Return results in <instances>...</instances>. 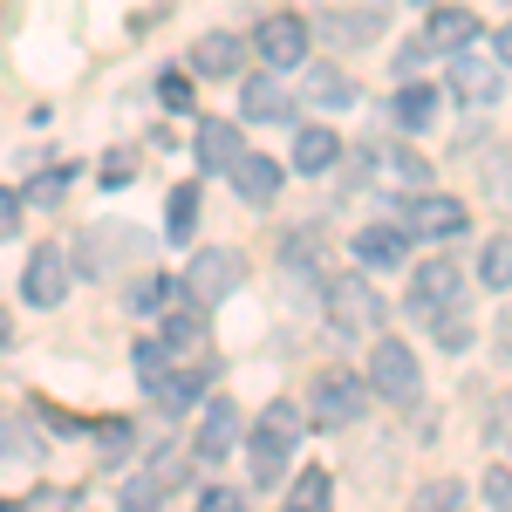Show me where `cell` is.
Returning <instances> with one entry per match:
<instances>
[{
    "label": "cell",
    "mask_w": 512,
    "mask_h": 512,
    "mask_svg": "<svg viewBox=\"0 0 512 512\" xmlns=\"http://www.w3.org/2000/svg\"><path fill=\"white\" fill-rule=\"evenodd\" d=\"M301 431H308V417L294 410V403H267L260 410V424H253V478L260 485H280L287 478V458H294V444H301Z\"/></svg>",
    "instance_id": "6da1fadb"
},
{
    "label": "cell",
    "mask_w": 512,
    "mask_h": 512,
    "mask_svg": "<svg viewBox=\"0 0 512 512\" xmlns=\"http://www.w3.org/2000/svg\"><path fill=\"white\" fill-rule=\"evenodd\" d=\"M239 280H246V260L233 246H198L192 267H185V294H192V308H219L239 294Z\"/></svg>",
    "instance_id": "7a4b0ae2"
},
{
    "label": "cell",
    "mask_w": 512,
    "mask_h": 512,
    "mask_svg": "<svg viewBox=\"0 0 512 512\" xmlns=\"http://www.w3.org/2000/svg\"><path fill=\"white\" fill-rule=\"evenodd\" d=\"M369 410V383L355 376V369H321L315 390H308V417L315 424H328V431H342V424H355Z\"/></svg>",
    "instance_id": "3957f363"
},
{
    "label": "cell",
    "mask_w": 512,
    "mask_h": 512,
    "mask_svg": "<svg viewBox=\"0 0 512 512\" xmlns=\"http://www.w3.org/2000/svg\"><path fill=\"white\" fill-rule=\"evenodd\" d=\"M328 321H335V335H376V328H383V301H376V287H369L362 274L328 280Z\"/></svg>",
    "instance_id": "277c9868"
},
{
    "label": "cell",
    "mask_w": 512,
    "mask_h": 512,
    "mask_svg": "<svg viewBox=\"0 0 512 512\" xmlns=\"http://www.w3.org/2000/svg\"><path fill=\"white\" fill-rule=\"evenodd\" d=\"M417 355L403 349L396 335H376V349H369V390L376 396H390V403H410L417 396Z\"/></svg>",
    "instance_id": "5b68a950"
},
{
    "label": "cell",
    "mask_w": 512,
    "mask_h": 512,
    "mask_svg": "<svg viewBox=\"0 0 512 512\" xmlns=\"http://www.w3.org/2000/svg\"><path fill=\"white\" fill-rule=\"evenodd\" d=\"M69 280H76L69 253H62V246H41L35 260L21 267V301H28V308H62V301H69Z\"/></svg>",
    "instance_id": "8992f818"
},
{
    "label": "cell",
    "mask_w": 512,
    "mask_h": 512,
    "mask_svg": "<svg viewBox=\"0 0 512 512\" xmlns=\"http://www.w3.org/2000/svg\"><path fill=\"white\" fill-rule=\"evenodd\" d=\"M308 35H315V28H308L301 14H267V21H260V62H267V69H301V62H308Z\"/></svg>",
    "instance_id": "52a82bcc"
},
{
    "label": "cell",
    "mask_w": 512,
    "mask_h": 512,
    "mask_svg": "<svg viewBox=\"0 0 512 512\" xmlns=\"http://www.w3.org/2000/svg\"><path fill=\"white\" fill-rule=\"evenodd\" d=\"M458 294H465L458 260H424V267L410 274V308H417V315H444V308H458Z\"/></svg>",
    "instance_id": "ba28073f"
},
{
    "label": "cell",
    "mask_w": 512,
    "mask_h": 512,
    "mask_svg": "<svg viewBox=\"0 0 512 512\" xmlns=\"http://www.w3.org/2000/svg\"><path fill=\"white\" fill-rule=\"evenodd\" d=\"M499 55H478V48H458L451 55V82H458V96L465 103H499Z\"/></svg>",
    "instance_id": "9c48e42d"
},
{
    "label": "cell",
    "mask_w": 512,
    "mask_h": 512,
    "mask_svg": "<svg viewBox=\"0 0 512 512\" xmlns=\"http://www.w3.org/2000/svg\"><path fill=\"white\" fill-rule=\"evenodd\" d=\"M465 219H472V212H465L458 198L417 192V198H410V219H403V226H410V233H424V239H451V233H465Z\"/></svg>",
    "instance_id": "30bf717a"
},
{
    "label": "cell",
    "mask_w": 512,
    "mask_h": 512,
    "mask_svg": "<svg viewBox=\"0 0 512 512\" xmlns=\"http://www.w3.org/2000/svg\"><path fill=\"white\" fill-rule=\"evenodd\" d=\"M403 253H410V226H362L355 233L362 274H390V267H403Z\"/></svg>",
    "instance_id": "8fae6325"
},
{
    "label": "cell",
    "mask_w": 512,
    "mask_h": 512,
    "mask_svg": "<svg viewBox=\"0 0 512 512\" xmlns=\"http://www.w3.org/2000/svg\"><path fill=\"white\" fill-rule=\"evenodd\" d=\"M233 437H239V410L233 403H226V396H212V403H205V417H198V465H219V458H226V451H233Z\"/></svg>",
    "instance_id": "7c38bea8"
},
{
    "label": "cell",
    "mask_w": 512,
    "mask_h": 512,
    "mask_svg": "<svg viewBox=\"0 0 512 512\" xmlns=\"http://www.w3.org/2000/svg\"><path fill=\"white\" fill-rule=\"evenodd\" d=\"M239 151H246V144H239V130H233L226 117H205V123H198V137H192L198 171H233Z\"/></svg>",
    "instance_id": "4fadbf2b"
},
{
    "label": "cell",
    "mask_w": 512,
    "mask_h": 512,
    "mask_svg": "<svg viewBox=\"0 0 512 512\" xmlns=\"http://www.w3.org/2000/svg\"><path fill=\"white\" fill-rule=\"evenodd\" d=\"M226 178H233V192L246 198V205H274L280 198V164L260 158V151H239V164L226 171Z\"/></svg>",
    "instance_id": "5bb4252c"
},
{
    "label": "cell",
    "mask_w": 512,
    "mask_h": 512,
    "mask_svg": "<svg viewBox=\"0 0 512 512\" xmlns=\"http://www.w3.org/2000/svg\"><path fill=\"white\" fill-rule=\"evenodd\" d=\"M239 110H246L253 123H287V117H294V96H287L274 76H246V89H239Z\"/></svg>",
    "instance_id": "9a60e30c"
},
{
    "label": "cell",
    "mask_w": 512,
    "mask_h": 512,
    "mask_svg": "<svg viewBox=\"0 0 512 512\" xmlns=\"http://www.w3.org/2000/svg\"><path fill=\"white\" fill-rule=\"evenodd\" d=\"M239 62H246V41L239 35H198L192 41V69L198 76H239Z\"/></svg>",
    "instance_id": "2e32d148"
},
{
    "label": "cell",
    "mask_w": 512,
    "mask_h": 512,
    "mask_svg": "<svg viewBox=\"0 0 512 512\" xmlns=\"http://www.w3.org/2000/svg\"><path fill=\"white\" fill-rule=\"evenodd\" d=\"M424 35L437 41V48H472V35H478V14L472 7H431V21H424Z\"/></svg>",
    "instance_id": "e0dca14e"
},
{
    "label": "cell",
    "mask_w": 512,
    "mask_h": 512,
    "mask_svg": "<svg viewBox=\"0 0 512 512\" xmlns=\"http://www.w3.org/2000/svg\"><path fill=\"white\" fill-rule=\"evenodd\" d=\"M315 28L328 41H369V35H383V14L376 7H335V14H321Z\"/></svg>",
    "instance_id": "ac0fdd59"
},
{
    "label": "cell",
    "mask_w": 512,
    "mask_h": 512,
    "mask_svg": "<svg viewBox=\"0 0 512 512\" xmlns=\"http://www.w3.org/2000/svg\"><path fill=\"white\" fill-rule=\"evenodd\" d=\"M335 158H342V137L335 130H301L294 137V171L321 178V171H335Z\"/></svg>",
    "instance_id": "d6986e66"
},
{
    "label": "cell",
    "mask_w": 512,
    "mask_h": 512,
    "mask_svg": "<svg viewBox=\"0 0 512 512\" xmlns=\"http://www.w3.org/2000/svg\"><path fill=\"white\" fill-rule=\"evenodd\" d=\"M178 301H192V294H185V280L151 274V280H137V287H130V308H137V315H171Z\"/></svg>",
    "instance_id": "ffe728a7"
},
{
    "label": "cell",
    "mask_w": 512,
    "mask_h": 512,
    "mask_svg": "<svg viewBox=\"0 0 512 512\" xmlns=\"http://www.w3.org/2000/svg\"><path fill=\"white\" fill-rule=\"evenodd\" d=\"M308 96H315L321 110H349V103H355V82L342 76L335 62H315V69H308Z\"/></svg>",
    "instance_id": "44dd1931"
},
{
    "label": "cell",
    "mask_w": 512,
    "mask_h": 512,
    "mask_svg": "<svg viewBox=\"0 0 512 512\" xmlns=\"http://www.w3.org/2000/svg\"><path fill=\"white\" fill-rule=\"evenodd\" d=\"M383 178H390V185H403L410 198L431 192V164L417 158V151H383Z\"/></svg>",
    "instance_id": "7402d4cb"
},
{
    "label": "cell",
    "mask_w": 512,
    "mask_h": 512,
    "mask_svg": "<svg viewBox=\"0 0 512 512\" xmlns=\"http://www.w3.org/2000/svg\"><path fill=\"white\" fill-rule=\"evenodd\" d=\"M437 117V89L431 82H403V96H396V123L403 130H424Z\"/></svg>",
    "instance_id": "603a6c76"
},
{
    "label": "cell",
    "mask_w": 512,
    "mask_h": 512,
    "mask_svg": "<svg viewBox=\"0 0 512 512\" xmlns=\"http://www.w3.org/2000/svg\"><path fill=\"white\" fill-rule=\"evenodd\" d=\"M198 342H205V321L192 315V308H171L164 315V349H178V355H192Z\"/></svg>",
    "instance_id": "cb8c5ba5"
},
{
    "label": "cell",
    "mask_w": 512,
    "mask_h": 512,
    "mask_svg": "<svg viewBox=\"0 0 512 512\" xmlns=\"http://www.w3.org/2000/svg\"><path fill=\"white\" fill-rule=\"evenodd\" d=\"M478 280L485 287H512V239H485L478 246Z\"/></svg>",
    "instance_id": "d4e9b609"
},
{
    "label": "cell",
    "mask_w": 512,
    "mask_h": 512,
    "mask_svg": "<svg viewBox=\"0 0 512 512\" xmlns=\"http://www.w3.org/2000/svg\"><path fill=\"white\" fill-rule=\"evenodd\" d=\"M164 485H171V478H130V485H123V512H158L164 506Z\"/></svg>",
    "instance_id": "484cf974"
},
{
    "label": "cell",
    "mask_w": 512,
    "mask_h": 512,
    "mask_svg": "<svg viewBox=\"0 0 512 512\" xmlns=\"http://www.w3.org/2000/svg\"><path fill=\"white\" fill-rule=\"evenodd\" d=\"M130 362H137V383L151 390V383H164V369H171V349H164V342H144Z\"/></svg>",
    "instance_id": "4316f807"
},
{
    "label": "cell",
    "mask_w": 512,
    "mask_h": 512,
    "mask_svg": "<svg viewBox=\"0 0 512 512\" xmlns=\"http://www.w3.org/2000/svg\"><path fill=\"white\" fill-rule=\"evenodd\" d=\"M192 219H198V185H178L171 192V239H192Z\"/></svg>",
    "instance_id": "83f0119b"
},
{
    "label": "cell",
    "mask_w": 512,
    "mask_h": 512,
    "mask_svg": "<svg viewBox=\"0 0 512 512\" xmlns=\"http://www.w3.org/2000/svg\"><path fill=\"white\" fill-rule=\"evenodd\" d=\"M0 451H7V458H35L41 444H35V431H28L21 417H0Z\"/></svg>",
    "instance_id": "f1b7e54d"
},
{
    "label": "cell",
    "mask_w": 512,
    "mask_h": 512,
    "mask_svg": "<svg viewBox=\"0 0 512 512\" xmlns=\"http://www.w3.org/2000/svg\"><path fill=\"white\" fill-rule=\"evenodd\" d=\"M478 485H485V506L492 512H512V465H492Z\"/></svg>",
    "instance_id": "f546056e"
},
{
    "label": "cell",
    "mask_w": 512,
    "mask_h": 512,
    "mask_svg": "<svg viewBox=\"0 0 512 512\" xmlns=\"http://www.w3.org/2000/svg\"><path fill=\"white\" fill-rule=\"evenodd\" d=\"M96 451H103V465H117L123 451H130V424H123V417H110V424L96 431Z\"/></svg>",
    "instance_id": "4dcf8cb0"
},
{
    "label": "cell",
    "mask_w": 512,
    "mask_h": 512,
    "mask_svg": "<svg viewBox=\"0 0 512 512\" xmlns=\"http://www.w3.org/2000/svg\"><path fill=\"white\" fill-rule=\"evenodd\" d=\"M294 506H301V512H328V472L301 478V485H294Z\"/></svg>",
    "instance_id": "1f68e13d"
},
{
    "label": "cell",
    "mask_w": 512,
    "mask_h": 512,
    "mask_svg": "<svg viewBox=\"0 0 512 512\" xmlns=\"http://www.w3.org/2000/svg\"><path fill=\"white\" fill-rule=\"evenodd\" d=\"M158 103H164V110H192V82L178 76V69H171V76H158Z\"/></svg>",
    "instance_id": "d6a6232c"
},
{
    "label": "cell",
    "mask_w": 512,
    "mask_h": 512,
    "mask_svg": "<svg viewBox=\"0 0 512 512\" xmlns=\"http://www.w3.org/2000/svg\"><path fill=\"white\" fill-rule=\"evenodd\" d=\"M62 185H69V171H48V178H35V185H28V205H62Z\"/></svg>",
    "instance_id": "836d02e7"
},
{
    "label": "cell",
    "mask_w": 512,
    "mask_h": 512,
    "mask_svg": "<svg viewBox=\"0 0 512 512\" xmlns=\"http://www.w3.org/2000/svg\"><path fill=\"white\" fill-rule=\"evenodd\" d=\"M21 512H76V492H62V485H48V492H35Z\"/></svg>",
    "instance_id": "e575fe53"
},
{
    "label": "cell",
    "mask_w": 512,
    "mask_h": 512,
    "mask_svg": "<svg viewBox=\"0 0 512 512\" xmlns=\"http://www.w3.org/2000/svg\"><path fill=\"white\" fill-rule=\"evenodd\" d=\"M21 205H28L21 192H0V239H14V226H21Z\"/></svg>",
    "instance_id": "d590c367"
},
{
    "label": "cell",
    "mask_w": 512,
    "mask_h": 512,
    "mask_svg": "<svg viewBox=\"0 0 512 512\" xmlns=\"http://www.w3.org/2000/svg\"><path fill=\"white\" fill-rule=\"evenodd\" d=\"M451 499H458V485H431V492L417 499V512H451Z\"/></svg>",
    "instance_id": "8d00e7d4"
},
{
    "label": "cell",
    "mask_w": 512,
    "mask_h": 512,
    "mask_svg": "<svg viewBox=\"0 0 512 512\" xmlns=\"http://www.w3.org/2000/svg\"><path fill=\"white\" fill-rule=\"evenodd\" d=\"M198 512H246V499H239V492H205Z\"/></svg>",
    "instance_id": "74e56055"
},
{
    "label": "cell",
    "mask_w": 512,
    "mask_h": 512,
    "mask_svg": "<svg viewBox=\"0 0 512 512\" xmlns=\"http://www.w3.org/2000/svg\"><path fill=\"white\" fill-rule=\"evenodd\" d=\"M492 198H499V205H506V212H512V158L499 164V171H492Z\"/></svg>",
    "instance_id": "f35d334b"
},
{
    "label": "cell",
    "mask_w": 512,
    "mask_h": 512,
    "mask_svg": "<svg viewBox=\"0 0 512 512\" xmlns=\"http://www.w3.org/2000/svg\"><path fill=\"white\" fill-rule=\"evenodd\" d=\"M492 55H499V62H506V69H512V21H506V28H499V48H492Z\"/></svg>",
    "instance_id": "ab89813d"
},
{
    "label": "cell",
    "mask_w": 512,
    "mask_h": 512,
    "mask_svg": "<svg viewBox=\"0 0 512 512\" xmlns=\"http://www.w3.org/2000/svg\"><path fill=\"white\" fill-rule=\"evenodd\" d=\"M499 349H506V355H512V315H506V321H499Z\"/></svg>",
    "instance_id": "60d3db41"
},
{
    "label": "cell",
    "mask_w": 512,
    "mask_h": 512,
    "mask_svg": "<svg viewBox=\"0 0 512 512\" xmlns=\"http://www.w3.org/2000/svg\"><path fill=\"white\" fill-rule=\"evenodd\" d=\"M7 342H14V321H7V308H0V349H7Z\"/></svg>",
    "instance_id": "b9f144b4"
},
{
    "label": "cell",
    "mask_w": 512,
    "mask_h": 512,
    "mask_svg": "<svg viewBox=\"0 0 512 512\" xmlns=\"http://www.w3.org/2000/svg\"><path fill=\"white\" fill-rule=\"evenodd\" d=\"M499 431H506V437H512V403H506V424H499Z\"/></svg>",
    "instance_id": "7bdbcfd3"
},
{
    "label": "cell",
    "mask_w": 512,
    "mask_h": 512,
    "mask_svg": "<svg viewBox=\"0 0 512 512\" xmlns=\"http://www.w3.org/2000/svg\"><path fill=\"white\" fill-rule=\"evenodd\" d=\"M0 35H7V0H0Z\"/></svg>",
    "instance_id": "ee69618b"
},
{
    "label": "cell",
    "mask_w": 512,
    "mask_h": 512,
    "mask_svg": "<svg viewBox=\"0 0 512 512\" xmlns=\"http://www.w3.org/2000/svg\"><path fill=\"white\" fill-rule=\"evenodd\" d=\"M410 7H437V0H410Z\"/></svg>",
    "instance_id": "f6af8a7d"
},
{
    "label": "cell",
    "mask_w": 512,
    "mask_h": 512,
    "mask_svg": "<svg viewBox=\"0 0 512 512\" xmlns=\"http://www.w3.org/2000/svg\"><path fill=\"white\" fill-rule=\"evenodd\" d=\"M0 512H21V506H0Z\"/></svg>",
    "instance_id": "bcb514c9"
},
{
    "label": "cell",
    "mask_w": 512,
    "mask_h": 512,
    "mask_svg": "<svg viewBox=\"0 0 512 512\" xmlns=\"http://www.w3.org/2000/svg\"><path fill=\"white\" fill-rule=\"evenodd\" d=\"M287 512H301V506H287Z\"/></svg>",
    "instance_id": "7dc6e473"
}]
</instances>
